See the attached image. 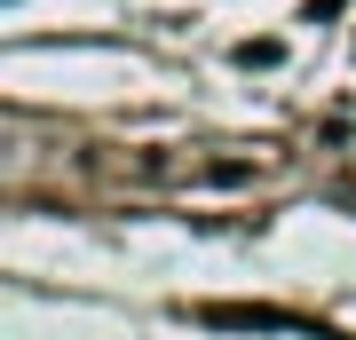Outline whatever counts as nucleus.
<instances>
[{"label":"nucleus","mask_w":356,"mask_h":340,"mask_svg":"<svg viewBox=\"0 0 356 340\" xmlns=\"http://www.w3.org/2000/svg\"><path fill=\"white\" fill-rule=\"evenodd\" d=\"M206 325H238V332H277V325H293L285 309H206Z\"/></svg>","instance_id":"1"}]
</instances>
